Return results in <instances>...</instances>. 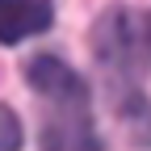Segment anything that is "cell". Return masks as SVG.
<instances>
[{"mask_svg":"<svg viewBox=\"0 0 151 151\" xmlns=\"http://www.w3.org/2000/svg\"><path fill=\"white\" fill-rule=\"evenodd\" d=\"M25 80L42 97V147L46 151H101L97 134H92L88 88L67 63L42 55L25 67Z\"/></svg>","mask_w":151,"mask_h":151,"instance_id":"cell-1","label":"cell"},{"mask_svg":"<svg viewBox=\"0 0 151 151\" xmlns=\"http://www.w3.org/2000/svg\"><path fill=\"white\" fill-rule=\"evenodd\" d=\"M92 50H97V59L105 67V80H109V92L118 109H126L130 101H139V46H134V34H130V21L126 13H105L97 29H92Z\"/></svg>","mask_w":151,"mask_h":151,"instance_id":"cell-2","label":"cell"},{"mask_svg":"<svg viewBox=\"0 0 151 151\" xmlns=\"http://www.w3.org/2000/svg\"><path fill=\"white\" fill-rule=\"evenodd\" d=\"M55 21L50 4H38V0H0V42L4 46H17L21 38H34L42 34L46 25Z\"/></svg>","mask_w":151,"mask_h":151,"instance_id":"cell-3","label":"cell"},{"mask_svg":"<svg viewBox=\"0 0 151 151\" xmlns=\"http://www.w3.org/2000/svg\"><path fill=\"white\" fill-rule=\"evenodd\" d=\"M21 147V122L9 105H0V151H17Z\"/></svg>","mask_w":151,"mask_h":151,"instance_id":"cell-4","label":"cell"},{"mask_svg":"<svg viewBox=\"0 0 151 151\" xmlns=\"http://www.w3.org/2000/svg\"><path fill=\"white\" fill-rule=\"evenodd\" d=\"M147 42H151V17H147Z\"/></svg>","mask_w":151,"mask_h":151,"instance_id":"cell-5","label":"cell"}]
</instances>
